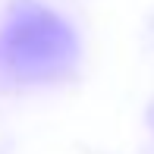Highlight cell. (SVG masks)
Here are the masks:
<instances>
[{"instance_id": "1", "label": "cell", "mask_w": 154, "mask_h": 154, "mask_svg": "<svg viewBox=\"0 0 154 154\" xmlns=\"http://www.w3.org/2000/svg\"><path fill=\"white\" fill-rule=\"evenodd\" d=\"M79 60V41L66 19L41 3L13 6L0 35V66L19 82H51Z\"/></svg>"}]
</instances>
